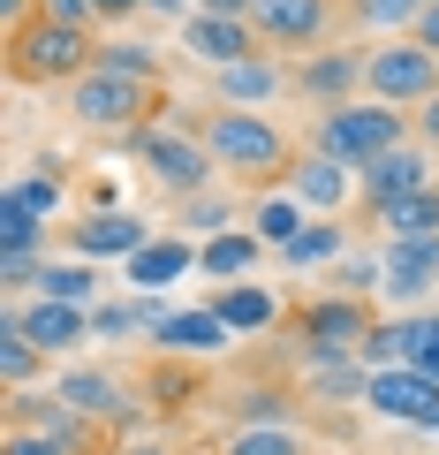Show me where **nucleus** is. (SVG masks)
I'll return each mask as SVG.
<instances>
[{
    "instance_id": "nucleus-6",
    "label": "nucleus",
    "mask_w": 439,
    "mask_h": 455,
    "mask_svg": "<svg viewBox=\"0 0 439 455\" xmlns=\"http://www.w3.org/2000/svg\"><path fill=\"white\" fill-rule=\"evenodd\" d=\"M122 145H129L137 160L152 167V182H160V190L175 197V205L220 182V160L205 152V137H197V130H152V122H145V130H137V137H122Z\"/></svg>"
},
{
    "instance_id": "nucleus-20",
    "label": "nucleus",
    "mask_w": 439,
    "mask_h": 455,
    "mask_svg": "<svg viewBox=\"0 0 439 455\" xmlns=\"http://www.w3.org/2000/svg\"><path fill=\"white\" fill-rule=\"evenodd\" d=\"M258 259H265V235H258V228H228V235H205V251H197V266H205L212 281H243Z\"/></svg>"
},
{
    "instance_id": "nucleus-23",
    "label": "nucleus",
    "mask_w": 439,
    "mask_h": 455,
    "mask_svg": "<svg viewBox=\"0 0 439 455\" xmlns=\"http://www.w3.org/2000/svg\"><path fill=\"white\" fill-rule=\"evenodd\" d=\"M372 220L387 228V243H402V235H439V182H432V190L394 197V205H379Z\"/></svg>"
},
{
    "instance_id": "nucleus-43",
    "label": "nucleus",
    "mask_w": 439,
    "mask_h": 455,
    "mask_svg": "<svg viewBox=\"0 0 439 455\" xmlns=\"http://www.w3.org/2000/svg\"><path fill=\"white\" fill-rule=\"evenodd\" d=\"M145 16H175V23H190V16H197V0H145Z\"/></svg>"
},
{
    "instance_id": "nucleus-12",
    "label": "nucleus",
    "mask_w": 439,
    "mask_h": 455,
    "mask_svg": "<svg viewBox=\"0 0 439 455\" xmlns=\"http://www.w3.org/2000/svg\"><path fill=\"white\" fill-rule=\"evenodd\" d=\"M182 46L205 68H235V61H250V53H265L258 31H250V16H212V8H197V16L182 23Z\"/></svg>"
},
{
    "instance_id": "nucleus-24",
    "label": "nucleus",
    "mask_w": 439,
    "mask_h": 455,
    "mask_svg": "<svg viewBox=\"0 0 439 455\" xmlns=\"http://www.w3.org/2000/svg\"><path fill=\"white\" fill-rule=\"evenodd\" d=\"M341 251H349V228L333 220V212H318V220H310L303 235L280 251V266H288V274H303V266H325V259H341Z\"/></svg>"
},
{
    "instance_id": "nucleus-17",
    "label": "nucleus",
    "mask_w": 439,
    "mask_h": 455,
    "mask_svg": "<svg viewBox=\"0 0 439 455\" xmlns=\"http://www.w3.org/2000/svg\"><path fill=\"white\" fill-rule=\"evenodd\" d=\"M53 395H61L68 410H83L91 425H129L137 418L129 395H122V379H106V372H61V379H53Z\"/></svg>"
},
{
    "instance_id": "nucleus-33",
    "label": "nucleus",
    "mask_w": 439,
    "mask_h": 455,
    "mask_svg": "<svg viewBox=\"0 0 439 455\" xmlns=\"http://www.w3.org/2000/svg\"><path fill=\"white\" fill-rule=\"evenodd\" d=\"M295 395L288 387H243L235 395V425H288Z\"/></svg>"
},
{
    "instance_id": "nucleus-22",
    "label": "nucleus",
    "mask_w": 439,
    "mask_h": 455,
    "mask_svg": "<svg viewBox=\"0 0 439 455\" xmlns=\"http://www.w3.org/2000/svg\"><path fill=\"white\" fill-rule=\"evenodd\" d=\"M205 311H220V326H228V334H258V326H273V319H280V304H273L265 289H250V281L220 289V296H212Z\"/></svg>"
},
{
    "instance_id": "nucleus-11",
    "label": "nucleus",
    "mask_w": 439,
    "mask_h": 455,
    "mask_svg": "<svg viewBox=\"0 0 439 455\" xmlns=\"http://www.w3.org/2000/svg\"><path fill=\"white\" fill-rule=\"evenodd\" d=\"M432 160L439 152L432 145H394V152H379L372 167H357V190H364V205H394V197H409V190H432Z\"/></svg>"
},
{
    "instance_id": "nucleus-3",
    "label": "nucleus",
    "mask_w": 439,
    "mask_h": 455,
    "mask_svg": "<svg viewBox=\"0 0 439 455\" xmlns=\"http://www.w3.org/2000/svg\"><path fill=\"white\" fill-rule=\"evenodd\" d=\"M409 145V107H387V99H372V107H325L318 122H310V152H333L341 167H372L379 152Z\"/></svg>"
},
{
    "instance_id": "nucleus-7",
    "label": "nucleus",
    "mask_w": 439,
    "mask_h": 455,
    "mask_svg": "<svg viewBox=\"0 0 439 455\" xmlns=\"http://www.w3.org/2000/svg\"><path fill=\"white\" fill-rule=\"evenodd\" d=\"M372 304L364 296H325L295 319V341H303V372L310 364H341V357H364V341H372Z\"/></svg>"
},
{
    "instance_id": "nucleus-25",
    "label": "nucleus",
    "mask_w": 439,
    "mask_h": 455,
    "mask_svg": "<svg viewBox=\"0 0 439 455\" xmlns=\"http://www.w3.org/2000/svg\"><path fill=\"white\" fill-rule=\"evenodd\" d=\"M303 395H310V403H357V395H372V372H364V357L310 364V372H303Z\"/></svg>"
},
{
    "instance_id": "nucleus-47",
    "label": "nucleus",
    "mask_w": 439,
    "mask_h": 455,
    "mask_svg": "<svg viewBox=\"0 0 439 455\" xmlns=\"http://www.w3.org/2000/svg\"><path fill=\"white\" fill-rule=\"evenodd\" d=\"M129 455H167V448H129Z\"/></svg>"
},
{
    "instance_id": "nucleus-18",
    "label": "nucleus",
    "mask_w": 439,
    "mask_h": 455,
    "mask_svg": "<svg viewBox=\"0 0 439 455\" xmlns=\"http://www.w3.org/2000/svg\"><path fill=\"white\" fill-rule=\"evenodd\" d=\"M288 190L303 197L310 212H341L349 205V167L333 160V152H303V160L288 167Z\"/></svg>"
},
{
    "instance_id": "nucleus-1",
    "label": "nucleus",
    "mask_w": 439,
    "mask_h": 455,
    "mask_svg": "<svg viewBox=\"0 0 439 455\" xmlns=\"http://www.w3.org/2000/svg\"><path fill=\"white\" fill-rule=\"evenodd\" d=\"M190 130L205 137V152L220 160V175H235V182H273V175L288 182V167H295L288 130L265 122L258 107H205Z\"/></svg>"
},
{
    "instance_id": "nucleus-2",
    "label": "nucleus",
    "mask_w": 439,
    "mask_h": 455,
    "mask_svg": "<svg viewBox=\"0 0 439 455\" xmlns=\"http://www.w3.org/2000/svg\"><path fill=\"white\" fill-rule=\"evenodd\" d=\"M91 53H98V38L83 23H61L38 8L23 31H8V76L16 84H76L91 68Z\"/></svg>"
},
{
    "instance_id": "nucleus-40",
    "label": "nucleus",
    "mask_w": 439,
    "mask_h": 455,
    "mask_svg": "<svg viewBox=\"0 0 439 455\" xmlns=\"http://www.w3.org/2000/svg\"><path fill=\"white\" fill-rule=\"evenodd\" d=\"M38 8H46V16H61V23H83V31H91V0H38Z\"/></svg>"
},
{
    "instance_id": "nucleus-5",
    "label": "nucleus",
    "mask_w": 439,
    "mask_h": 455,
    "mask_svg": "<svg viewBox=\"0 0 439 455\" xmlns=\"http://www.w3.org/2000/svg\"><path fill=\"white\" fill-rule=\"evenodd\" d=\"M250 31H258L265 53H288L295 61V53H318L341 31H357V8H341V0H258Z\"/></svg>"
},
{
    "instance_id": "nucleus-28",
    "label": "nucleus",
    "mask_w": 439,
    "mask_h": 455,
    "mask_svg": "<svg viewBox=\"0 0 439 455\" xmlns=\"http://www.w3.org/2000/svg\"><path fill=\"white\" fill-rule=\"evenodd\" d=\"M38 364H46V349H38V341L23 334V319L8 311V319H0V372H8V387H31Z\"/></svg>"
},
{
    "instance_id": "nucleus-46",
    "label": "nucleus",
    "mask_w": 439,
    "mask_h": 455,
    "mask_svg": "<svg viewBox=\"0 0 439 455\" xmlns=\"http://www.w3.org/2000/svg\"><path fill=\"white\" fill-rule=\"evenodd\" d=\"M0 8H8V31H23V23H31V16H38L31 0H0Z\"/></svg>"
},
{
    "instance_id": "nucleus-26",
    "label": "nucleus",
    "mask_w": 439,
    "mask_h": 455,
    "mask_svg": "<svg viewBox=\"0 0 439 455\" xmlns=\"http://www.w3.org/2000/svg\"><path fill=\"white\" fill-rule=\"evenodd\" d=\"M303 197H295V190H280V197H258V212H250V228H258V235H265V251H288L295 243V235H303Z\"/></svg>"
},
{
    "instance_id": "nucleus-27",
    "label": "nucleus",
    "mask_w": 439,
    "mask_h": 455,
    "mask_svg": "<svg viewBox=\"0 0 439 455\" xmlns=\"http://www.w3.org/2000/svg\"><path fill=\"white\" fill-rule=\"evenodd\" d=\"M424 8L432 0H357V31H372V38H409L424 23Z\"/></svg>"
},
{
    "instance_id": "nucleus-39",
    "label": "nucleus",
    "mask_w": 439,
    "mask_h": 455,
    "mask_svg": "<svg viewBox=\"0 0 439 455\" xmlns=\"http://www.w3.org/2000/svg\"><path fill=\"white\" fill-rule=\"evenodd\" d=\"M0 455H68L61 440H46V433H31V425H8V448Z\"/></svg>"
},
{
    "instance_id": "nucleus-42",
    "label": "nucleus",
    "mask_w": 439,
    "mask_h": 455,
    "mask_svg": "<svg viewBox=\"0 0 439 455\" xmlns=\"http://www.w3.org/2000/svg\"><path fill=\"white\" fill-rule=\"evenodd\" d=\"M417 145H432V152H439V92L417 107Z\"/></svg>"
},
{
    "instance_id": "nucleus-34",
    "label": "nucleus",
    "mask_w": 439,
    "mask_h": 455,
    "mask_svg": "<svg viewBox=\"0 0 439 455\" xmlns=\"http://www.w3.org/2000/svg\"><path fill=\"white\" fill-rule=\"evenodd\" d=\"M129 334H145V304H137V296L91 304V341H129Z\"/></svg>"
},
{
    "instance_id": "nucleus-8",
    "label": "nucleus",
    "mask_w": 439,
    "mask_h": 455,
    "mask_svg": "<svg viewBox=\"0 0 439 455\" xmlns=\"http://www.w3.org/2000/svg\"><path fill=\"white\" fill-rule=\"evenodd\" d=\"M372 76V53L364 46H318V53H295L288 61V92L310 99V107H349L357 99V84Z\"/></svg>"
},
{
    "instance_id": "nucleus-21",
    "label": "nucleus",
    "mask_w": 439,
    "mask_h": 455,
    "mask_svg": "<svg viewBox=\"0 0 439 455\" xmlns=\"http://www.w3.org/2000/svg\"><path fill=\"white\" fill-rule=\"evenodd\" d=\"M190 266H197V251L182 243V235H152V243L129 259V289H167V281H182Z\"/></svg>"
},
{
    "instance_id": "nucleus-19",
    "label": "nucleus",
    "mask_w": 439,
    "mask_h": 455,
    "mask_svg": "<svg viewBox=\"0 0 439 455\" xmlns=\"http://www.w3.org/2000/svg\"><path fill=\"white\" fill-rule=\"evenodd\" d=\"M152 341L175 357H212V349H228V326H220V311H167Z\"/></svg>"
},
{
    "instance_id": "nucleus-37",
    "label": "nucleus",
    "mask_w": 439,
    "mask_h": 455,
    "mask_svg": "<svg viewBox=\"0 0 439 455\" xmlns=\"http://www.w3.org/2000/svg\"><path fill=\"white\" fill-rule=\"evenodd\" d=\"M8 190H16L23 205L38 212V220H53V212L68 205V182H61V175H23V182H8Z\"/></svg>"
},
{
    "instance_id": "nucleus-36",
    "label": "nucleus",
    "mask_w": 439,
    "mask_h": 455,
    "mask_svg": "<svg viewBox=\"0 0 439 455\" xmlns=\"http://www.w3.org/2000/svg\"><path fill=\"white\" fill-rule=\"evenodd\" d=\"M409 364L439 379V311H409Z\"/></svg>"
},
{
    "instance_id": "nucleus-15",
    "label": "nucleus",
    "mask_w": 439,
    "mask_h": 455,
    "mask_svg": "<svg viewBox=\"0 0 439 455\" xmlns=\"http://www.w3.org/2000/svg\"><path fill=\"white\" fill-rule=\"evenodd\" d=\"M212 92H220V107H273V99L288 92V61L250 53V61H235V68H212Z\"/></svg>"
},
{
    "instance_id": "nucleus-31",
    "label": "nucleus",
    "mask_w": 439,
    "mask_h": 455,
    "mask_svg": "<svg viewBox=\"0 0 439 455\" xmlns=\"http://www.w3.org/2000/svg\"><path fill=\"white\" fill-rule=\"evenodd\" d=\"M228 455H310V440L295 425H235Z\"/></svg>"
},
{
    "instance_id": "nucleus-13",
    "label": "nucleus",
    "mask_w": 439,
    "mask_h": 455,
    "mask_svg": "<svg viewBox=\"0 0 439 455\" xmlns=\"http://www.w3.org/2000/svg\"><path fill=\"white\" fill-rule=\"evenodd\" d=\"M145 243H152V228L137 220V212H91V220L68 228V259H91V266L98 259H122V266H129Z\"/></svg>"
},
{
    "instance_id": "nucleus-9",
    "label": "nucleus",
    "mask_w": 439,
    "mask_h": 455,
    "mask_svg": "<svg viewBox=\"0 0 439 455\" xmlns=\"http://www.w3.org/2000/svg\"><path fill=\"white\" fill-rule=\"evenodd\" d=\"M364 92L387 99V107H424L439 92V53L417 46V38H394V46H372V76Z\"/></svg>"
},
{
    "instance_id": "nucleus-30",
    "label": "nucleus",
    "mask_w": 439,
    "mask_h": 455,
    "mask_svg": "<svg viewBox=\"0 0 439 455\" xmlns=\"http://www.w3.org/2000/svg\"><path fill=\"white\" fill-rule=\"evenodd\" d=\"M98 274L91 259H46V274H38V296H61V304H91Z\"/></svg>"
},
{
    "instance_id": "nucleus-32",
    "label": "nucleus",
    "mask_w": 439,
    "mask_h": 455,
    "mask_svg": "<svg viewBox=\"0 0 439 455\" xmlns=\"http://www.w3.org/2000/svg\"><path fill=\"white\" fill-rule=\"evenodd\" d=\"M175 228H197V235H228V228H235V197H220V190L182 197V205H175Z\"/></svg>"
},
{
    "instance_id": "nucleus-45",
    "label": "nucleus",
    "mask_w": 439,
    "mask_h": 455,
    "mask_svg": "<svg viewBox=\"0 0 439 455\" xmlns=\"http://www.w3.org/2000/svg\"><path fill=\"white\" fill-rule=\"evenodd\" d=\"M197 8H212V16H250L258 0H197Z\"/></svg>"
},
{
    "instance_id": "nucleus-16",
    "label": "nucleus",
    "mask_w": 439,
    "mask_h": 455,
    "mask_svg": "<svg viewBox=\"0 0 439 455\" xmlns=\"http://www.w3.org/2000/svg\"><path fill=\"white\" fill-rule=\"evenodd\" d=\"M23 319V334L38 341V349H83V341H91V304H61V296H38V304H23L16 311Z\"/></svg>"
},
{
    "instance_id": "nucleus-10",
    "label": "nucleus",
    "mask_w": 439,
    "mask_h": 455,
    "mask_svg": "<svg viewBox=\"0 0 439 455\" xmlns=\"http://www.w3.org/2000/svg\"><path fill=\"white\" fill-rule=\"evenodd\" d=\"M364 403H372L379 418H394V425H424V433H439V379L417 372V364H379Z\"/></svg>"
},
{
    "instance_id": "nucleus-14",
    "label": "nucleus",
    "mask_w": 439,
    "mask_h": 455,
    "mask_svg": "<svg viewBox=\"0 0 439 455\" xmlns=\"http://www.w3.org/2000/svg\"><path fill=\"white\" fill-rule=\"evenodd\" d=\"M379 259H387V281H379V289H387L394 304H417L424 289H439V235H402V243H387Z\"/></svg>"
},
{
    "instance_id": "nucleus-29",
    "label": "nucleus",
    "mask_w": 439,
    "mask_h": 455,
    "mask_svg": "<svg viewBox=\"0 0 439 455\" xmlns=\"http://www.w3.org/2000/svg\"><path fill=\"white\" fill-rule=\"evenodd\" d=\"M91 68H114V76H137V84H160V53H152L145 38H106V46L91 53Z\"/></svg>"
},
{
    "instance_id": "nucleus-4",
    "label": "nucleus",
    "mask_w": 439,
    "mask_h": 455,
    "mask_svg": "<svg viewBox=\"0 0 439 455\" xmlns=\"http://www.w3.org/2000/svg\"><path fill=\"white\" fill-rule=\"evenodd\" d=\"M152 107H160V84L114 76V68H83V76L68 84V114H76V130H91V137H137Z\"/></svg>"
},
{
    "instance_id": "nucleus-41",
    "label": "nucleus",
    "mask_w": 439,
    "mask_h": 455,
    "mask_svg": "<svg viewBox=\"0 0 439 455\" xmlns=\"http://www.w3.org/2000/svg\"><path fill=\"white\" fill-rule=\"evenodd\" d=\"M91 16L98 23H129V16H145V0H91Z\"/></svg>"
},
{
    "instance_id": "nucleus-38",
    "label": "nucleus",
    "mask_w": 439,
    "mask_h": 455,
    "mask_svg": "<svg viewBox=\"0 0 439 455\" xmlns=\"http://www.w3.org/2000/svg\"><path fill=\"white\" fill-rule=\"evenodd\" d=\"M333 266H341V296H364V289H379V281H387V259H364V251H357V259L341 251Z\"/></svg>"
},
{
    "instance_id": "nucleus-44",
    "label": "nucleus",
    "mask_w": 439,
    "mask_h": 455,
    "mask_svg": "<svg viewBox=\"0 0 439 455\" xmlns=\"http://www.w3.org/2000/svg\"><path fill=\"white\" fill-rule=\"evenodd\" d=\"M409 38H417V46H432V53H439V0H432V8H424V23H417V31H409Z\"/></svg>"
},
{
    "instance_id": "nucleus-35",
    "label": "nucleus",
    "mask_w": 439,
    "mask_h": 455,
    "mask_svg": "<svg viewBox=\"0 0 439 455\" xmlns=\"http://www.w3.org/2000/svg\"><path fill=\"white\" fill-rule=\"evenodd\" d=\"M364 364H409V319H379L372 326V341H364Z\"/></svg>"
}]
</instances>
